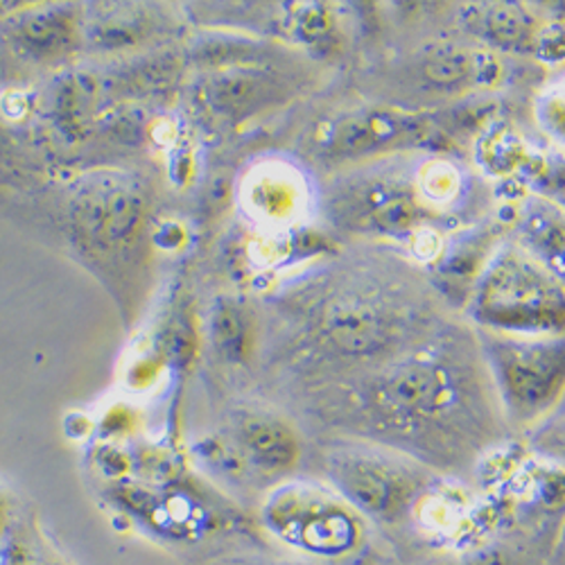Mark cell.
I'll list each match as a JSON object with an SVG mask.
<instances>
[{
    "label": "cell",
    "mask_w": 565,
    "mask_h": 565,
    "mask_svg": "<svg viewBox=\"0 0 565 565\" xmlns=\"http://www.w3.org/2000/svg\"><path fill=\"white\" fill-rule=\"evenodd\" d=\"M278 86L267 82L265 77H254V75H241V77H231L224 79L215 86V96H217V109L224 114H235V116H247L256 109H263L271 100L276 93L278 96Z\"/></svg>",
    "instance_id": "13"
},
{
    "label": "cell",
    "mask_w": 565,
    "mask_h": 565,
    "mask_svg": "<svg viewBox=\"0 0 565 565\" xmlns=\"http://www.w3.org/2000/svg\"><path fill=\"white\" fill-rule=\"evenodd\" d=\"M466 312L487 333L565 335V282L511 241L480 265Z\"/></svg>",
    "instance_id": "3"
},
{
    "label": "cell",
    "mask_w": 565,
    "mask_h": 565,
    "mask_svg": "<svg viewBox=\"0 0 565 565\" xmlns=\"http://www.w3.org/2000/svg\"><path fill=\"white\" fill-rule=\"evenodd\" d=\"M466 565H518V563L509 558V554H504L502 550H484L473 558H468Z\"/></svg>",
    "instance_id": "18"
},
{
    "label": "cell",
    "mask_w": 565,
    "mask_h": 565,
    "mask_svg": "<svg viewBox=\"0 0 565 565\" xmlns=\"http://www.w3.org/2000/svg\"><path fill=\"white\" fill-rule=\"evenodd\" d=\"M68 34V25L62 21V14H55L53 23L51 19H36L25 23L23 36L30 41V45H45V49H57V43L64 41Z\"/></svg>",
    "instance_id": "16"
},
{
    "label": "cell",
    "mask_w": 565,
    "mask_h": 565,
    "mask_svg": "<svg viewBox=\"0 0 565 565\" xmlns=\"http://www.w3.org/2000/svg\"><path fill=\"white\" fill-rule=\"evenodd\" d=\"M543 127L565 143V93H552L539 105Z\"/></svg>",
    "instance_id": "17"
},
{
    "label": "cell",
    "mask_w": 565,
    "mask_h": 565,
    "mask_svg": "<svg viewBox=\"0 0 565 565\" xmlns=\"http://www.w3.org/2000/svg\"><path fill=\"white\" fill-rule=\"evenodd\" d=\"M10 521H12V500H10V493L0 487V541H3V536L8 534Z\"/></svg>",
    "instance_id": "19"
},
{
    "label": "cell",
    "mask_w": 565,
    "mask_h": 565,
    "mask_svg": "<svg viewBox=\"0 0 565 565\" xmlns=\"http://www.w3.org/2000/svg\"><path fill=\"white\" fill-rule=\"evenodd\" d=\"M513 243L565 282V209L543 200H527L515 222Z\"/></svg>",
    "instance_id": "11"
},
{
    "label": "cell",
    "mask_w": 565,
    "mask_h": 565,
    "mask_svg": "<svg viewBox=\"0 0 565 565\" xmlns=\"http://www.w3.org/2000/svg\"><path fill=\"white\" fill-rule=\"evenodd\" d=\"M233 444L260 476H286L301 459V437L292 423L263 409L235 414Z\"/></svg>",
    "instance_id": "9"
},
{
    "label": "cell",
    "mask_w": 565,
    "mask_h": 565,
    "mask_svg": "<svg viewBox=\"0 0 565 565\" xmlns=\"http://www.w3.org/2000/svg\"><path fill=\"white\" fill-rule=\"evenodd\" d=\"M328 487L335 489L366 523L401 525L433 489V470L366 441L331 448L323 459Z\"/></svg>",
    "instance_id": "5"
},
{
    "label": "cell",
    "mask_w": 565,
    "mask_h": 565,
    "mask_svg": "<svg viewBox=\"0 0 565 565\" xmlns=\"http://www.w3.org/2000/svg\"><path fill=\"white\" fill-rule=\"evenodd\" d=\"M463 23L470 36L493 53L534 57L543 23L532 8L521 3H478L466 6Z\"/></svg>",
    "instance_id": "10"
},
{
    "label": "cell",
    "mask_w": 565,
    "mask_h": 565,
    "mask_svg": "<svg viewBox=\"0 0 565 565\" xmlns=\"http://www.w3.org/2000/svg\"><path fill=\"white\" fill-rule=\"evenodd\" d=\"M260 523L286 547L319 561H342L360 552L369 523L331 487L282 482L267 493Z\"/></svg>",
    "instance_id": "6"
},
{
    "label": "cell",
    "mask_w": 565,
    "mask_h": 565,
    "mask_svg": "<svg viewBox=\"0 0 565 565\" xmlns=\"http://www.w3.org/2000/svg\"><path fill=\"white\" fill-rule=\"evenodd\" d=\"M140 215H143V206L127 188L103 185L84 198L77 220L88 241L114 245L136 231Z\"/></svg>",
    "instance_id": "12"
},
{
    "label": "cell",
    "mask_w": 565,
    "mask_h": 565,
    "mask_svg": "<svg viewBox=\"0 0 565 565\" xmlns=\"http://www.w3.org/2000/svg\"><path fill=\"white\" fill-rule=\"evenodd\" d=\"M530 446L543 459L565 468V412H556L530 433Z\"/></svg>",
    "instance_id": "15"
},
{
    "label": "cell",
    "mask_w": 565,
    "mask_h": 565,
    "mask_svg": "<svg viewBox=\"0 0 565 565\" xmlns=\"http://www.w3.org/2000/svg\"><path fill=\"white\" fill-rule=\"evenodd\" d=\"M297 188L290 177H263L254 191L256 209L267 217H286L297 209Z\"/></svg>",
    "instance_id": "14"
},
{
    "label": "cell",
    "mask_w": 565,
    "mask_h": 565,
    "mask_svg": "<svg viewBox=\"0 0 565 565\" xmlns=\"http://www.w3.org/2000/svg\"><path fill=\"white\" fill-rule=\"evenodd\" d=\"M362 441L435 470H461L509 430L473 326L437 331L366 369L353 396Z\"/></svg>",
    "instance_id": "1"
},
{
    "label": "cell",
    "mask_w": 565,
    "mask_h": 565,
    "mask_svg": "<svg viewBox=\"0 0 565 565\" xmlns=\"http://www.w3.org/2000/svg\"><path fill=\"white\" fill-rule=\"evenodd\" d=\"M435 136V120L412 107L362 105L317 127L315 146L323 159L366 163L420 150Z\"/></svg>",
    "instance_id": "7"
},
{
    "label": "cell",
    "mask_w": 565,
    "mask_h": 565,
    "mask_svg": "<svg viewBox=\"0 0 565 565\" xmlns=\"http://www.w3.org/2000/svg\"><path fill=\"white\" fill-rule=\"evenodd\" d=\"M321 202L338 231L379 243H414L439 222L420 193L409 154L349 166L328 183Z\"/></svg>",
    "instance_id": "2"
},
{
    "label": "cell",
    "mask_w": 565,
    "mask_h": 565,
    "mask_svg": "<svg viewBox=\"0 0 565 565\" xmlns=\"http://www.w3.org/2000/svg\"><path fill=\"white\" fill-rule=\"evenodd\" d=\"M476 335L509 430L530 435L565 403V335Z\"/></svg>",
    "instance_id": "4"
},
{
    "label": "cell",
    "mask_w": 565,
    "mask_h": 565,
    "mask_svg": "<svg viewBox=\"0 0 565 565\" xmlns=\"http://www.w3.org/2000/svg\"><path fill=\"white\" fill-rule=\"evenodd\" d=\"M563 547H565V530H563Z\"/></svg>",
    "instance_id": "20"
},
{
    "label": "cell",
    "mask_w": 565,
    "mask_h": 565,
    "mask_svg": "<svg viewBox=\"0 0 565 565\" xmlns=\"http://www.w3.org/2000/svg\"><path fill=\"white\" fill-rule=\"evenodd\" d=\"M409 75L418 90L433 96H466L500 84L504 66L500 55L484 45L439 41L416 53L409 62Z\"/></svg>",
    "instance_id": "8"
}]
</instances>
